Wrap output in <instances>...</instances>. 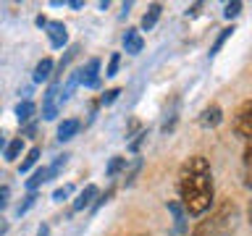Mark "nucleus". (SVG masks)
<instances>
[{"mask_svg":"<svg viewBox=\"0 0 252 236\" xmlns=\"http://www.w3.org/2000/svg\"><path fill=\"white\" fill-rule=\"evenodd\" d=\"M179 194L187 215H202L213 202V176L210 163L202 155H192L179 171Z\"/></svg>","mask_w":252,"mask_h":236,"instance_id":"f257e3e1","label":"nucleus"},{"mask_svg":"<svg viewBox=\"0 0 252 236\" xmlns=\"http://www.w3.org/2000/svg\"><path fill=\"white\" fill-rule=\"evenodd\" d=\"M234 220H236V205L231 200H226V202H220L205 220L197 223L192 236H223L234 228Z\"/></svg>","mask_w":252,"mask_h":236,"instance_id":"f03ea898","label":"nucleus"},{"mask_svg":"<svg viewBox=\"0 0 252 236\" xmlns=\"http://www.w3.org/2000/svg\"><path fill=\"white\" fill-rule=\"evenodd\" d=\"M61 102H63L61 87H58V82H53L45 89V94H42V118H45V121H55V118H58Z\"/></svg>","mask_w":252,"mask_h":236,"instance_id":"7ed1b4c3","label":"nucleus"},{"mask_svg":"<svg viewBox=\"0 0 252 236\" xmlns=\"http://www.w3.org/2000/svg\"><path fill=\"white\" fill-rule=\"evenodd\" d=\"M234 131H236V137L252 142V100H247L239 110H236V116H234Z\"/></svg>","mask_w":252,"mask_h":236,"instance_id":"20e7f679","label":"nucleus"},{"mask_svg":"<svg viewBox=\"0 0 252 236\" xmlns=\"http://www.w3.org/2000/svg\"><path fill=\"white\" fill-rule=\"evenodd\" d=\"M79 84L90 87V89H97L100 87V60L97 58H92L82 71H79Z\"/></svg>","mask_w":252,"mask_h":236,"instance_id":"39448f33","label":"nucleus"},{"mask_svg":"<svg viewBox=\"0 0 252 236\" xmlns=\"http://www.w3.org/2000/svg\"><path fill=\"white\" fill-rule=\"evenodd\" d=\"M47 39H50V45L55 47V50H61V47L68 42L66 24H63V21H50V24H47Z\"/></svg>","mask_w":252,"mask_h":236,"instance_id":"423d86ee","label":"nucleus"},{"mask_svg":"<svg viewBox=\"0 0 252 236\" xmlns=\"http://www.w3.org/2000/svg\"><path fill=\"white\" fill-rule=\"evenodd\" d=\"M97 194H100V192H97V186H94V184H87V186L82 189V192H79V197L74 200V205H71V210L79 212V210L90 207L92 200H97Z\"/></svg>","mask_w":252,"mask_h":236,"instance_id":"0eeeda50","label":"nucleus"},{"mask_svg":"<svg viewBox=\"0 0 252 236\" xmlns=\"http://www.w3.org/2000/svg\"><path fill=\"white\" fill-rule=\"evenodd\" d=\"M124 47H126V53L137 55V53H142V47H145V39H142V34H139L137 29H126V34H124Z\"/></svg>","mask_w":252,"mask_h":236,"instance_id":"6e6552de","label":"nucleus"},{"mask_svg":"<svg viewBox=\"0 0 252 236\" xmlns=\"http://www.w3.org/2000/svg\"><path fill=\"white\" fill-rule=\"evenodd\" d=\"M220 121H223V110H220L218 105L205 108L202 116H200V126H205V129H213V126H218Z\"/></svg>","mask_w":252,"mask_h":236,"instance_id":"1a4fd4ad","label":"nucleus"},{"mask_svg":"<svg viewBox=\"0 0 252 236\" xmlns=\"http://www.w3.org/2000/svg\"><path fill=\"white\" fill-rule=\"evenodd\" d=\"M79 129H82V123L76 121V118H66L61 126H58V142H68V139H74Z\"/></svg>","mask_w":252,"mask_h":236,"instance_id":"9d476101","label":"nucleus"},{"mask_svg":"<svg viewBox=\"0 0 252 236\" xmlns=\"http://www.w3.org/2000/svg\"><path fill=\"white\" fill-rule=\"evenodd\" d=\"M34 113H37V105L32 100H21L19 105H16V121L19 123H29L32 118H34Z\"/></svg>","mask_w":252,"mask_h":236,"instance_id":"9b49d317","label":"nucleus"},{"mask_svg":"<svg viewBox=\"0 0 252 236\" xmlns=\"http://www.w3.org/2000/svg\"><path fill=\"white\" fill-rule=\"evenodd\" d=\"M168 210L173 212V220H176V231L184 234V231H187V210H184V205L168 202Z\"/></svg>","mask_w":252,"mask_h":236,"instance_id":"f8f14e48","label":"nucleus"},{"mask_svg":"<svg viewBox=\"0 0 252 236\" xmlns=\"http://www.w3.org/2000/svg\"><path fill=\"white\" fill-rule=\"evenodd\" d=\"M50 74H53V58H42V60L34 66V82L42 84V82H47V79H50Z\"/></svg>","mask_w":252,"mask_h":236,"instance_id":"ddd939ff","label":"nucleus"},{"mask_svg":"<svg viewBox=\"0 0 252 236\" xmlns=\"http://www.w3.org/2000/svg\"><path fill=\"white\" fill-rule=\"evenodd\" d=\"M160 11H163L160 3H153V5H150V8H147V13L142 16V29H145V31L153 29L155 24H158V19H160Z\"/></svg>","mask_w":252,"mask_h":236,"instance_id":"4468645a","label":"nucleus"},{"mask_svg":"<svg viewBox=\"0 0 252 236\" xmlns=\"http://www.w3.org/2000/svg\"><path fill=\"white\" fill-rule=\"evenodd\" d=\"M45 181H50V173H47V168H37L34 173H32V178L27 181V189L29 192H34L37 186H42Z\"/></svg>","mask_w":252,"mask_h":236,"instance_id":"2eb2a0df","label":"nucleus"},{"mask_svg":"<svg viewBox=\"0 0 252 236\" xmlns=\"http://www.w3.org/2000/svg\"><path fill=\"white\" fill-rule=\"evenodd\" d=\"M21 147H24V142H21V137L19 139H13V142H8V147H5V152H3V157L8 163H13L16 157L21 155Z\"/></svg>","mask_w":252,"mask_h":236,"instance_id":"dca6fc26","label":"nucleus"},{"mask_svg":"<svg viewBox=\"0 0 252 236\" xmlns=\"http://www.w3.org/2000/svg\"><path fill=\"white\" fill-rule=\"evenodd\" d=\"M37 160H39V147H32L29 152H27V157H24V160H21L19 171H21V173H27V171H29V168H32V165H34Z\"/></svg>","mask_w":252,"mask_h":236,"instance_id":"f3484780","label":"nucleus"},{"mask_svg":"<svg viewBox=\"0 0 252 236\" xmlns=\"http://www.w3.org/2000/svg\"><path fill=\"white\" fill-rule=\"evenodd\" d=\"M126 168V157H121V155H116V157H110V163H108V168H105V173L108 176H116V173H121Z\"/></svg>","mask_w":252,"mask_h":236,"instance_id":"a211bd4d","label":"nucleus"},{"mask_svg":"<svg viewBox=\"0 0 252 236\" xmlns=\"http://www.w3.org/2000/svg\"><path fill=\"white\" fill-rule=\"evenodd\" d=\"M66 163H68V155H58V157H55L53 165H47V173H50V178L58 176V173H61L63 168H66Z\"/></svg>","mask_w":252,"mask_h":236,"instance_id":"6ab92c4d","label":"nucleus"},{"mask_svg":"<svg viewBox=\"0 0 252 236\" xmlns=\"http://www.w3.org/2000/svg\"><path fill=\"white\" fill-rule=\"evenodd\" d=\"M244 168H247V173H244V186L252 189V147H247V152H244Z\"/></svg>","mask_w":252,"mask_h":236,"instance_id":"aec40b11","label":"nucleus"},{"mask_svg":"<svg viewBox=\"0 0 252 236\" xmlns=\"http://www.w3.org/2000/svg\"><path fill=\"white\" fill-rule=\"evenodd\" d=\"M231 34H234V27H226V29H220V34H218V39H216V45L210 47V55H216V53L220 50V47H223V42H226V39L231 37Z\"/></svg>","mask_w":252,"mask_h":236,"instance_id":"412c9836","label":"nucleus"},{"mask_svg":"<svg viewBox=\"0 0 252 236\" xmlns=\"http://www.w3.org/2000/svg\"><path fill=\"white\" fill-rule=\"evenodd\" d=\"M71 194H74V186H71V184H63V186H58V189L53 192V200H55V202H63V200H68Z\"/></svg>","mask_w":252,"mask_h":236,"instance_id":"4be33fe9","label":"nucleus"},{"mask_svg":"<svg viewBox=\"0 0 252 236\" xmlns=\"http://www.w3.org/2000/svg\"><path fill=\"white\" fill-rule=\"evenodd\" d=\"M37 202V197H34V192H29L27 197H24V202L19 205V207H16V215H24V212H27L29 207H32V205H34Z\"/></svg>","mask_w":252,"mask_h":236,"instance_id":"5701e85b","label":"nucleus"},{"mask_svg":"<svg viewBox=\"0 0 252 236\" xmlns=\"http://www.w3.org/2000/svg\"><path fill=\"white\" fill-rule=\"evenodd\" d=\"M239 13H242V3H239V0H234V3H226V11H223L226 19H236Z\"/></svg>","mask_w":252,"mask_h":236,"instance_id":"b1692460","label":"nucleus"},{"mask_svg":"<svg viewBox=\"0 0 252 236\" xmlns=\"http://www.w3.org/2000/svg\"><path fill=\"white\" fill-rule=\"evenodd\" d=\"M118 63H121V55H118V53H113V55H110V60H108L105 76H116V71H118Z\"/></svg>","mask_w":252,"mask_h":236,"instance_id":"393cba45","label":"nucleus"},{"mask_svg":"<svg viewBox=\"0 0 252 236\" xmlns=\"http://www.w3.org/2000/svg\"><path fill=\"white\" fill-rule=\"evenodd\" d=\"M8 202H11V186H0V212L8 207Z\"/></svg>","mask_w":252,"mask_h":236,"instance_id":"a878e982","label":"nucleus"},{"mask_svg":"<svg viewBox=\"0 0 252 236\" xmlns=\"http://www.w3.org/2000/svg\"><path fill=\"white\" fill-rule=\"evenodd\" d=\"M118 94H121V89H108L105 94H102V105H110V102H116V97H118Z\"/></svg>","mask_w":252,"mask_h":236,"instance_id":"bb28decb","label":"nucleus"},{"mask_svg":"<svg viewBox=\"0 0 252 236\" xmlns=\"http://www.w3.org/2000/svg\"><path fill=\"white\" fill-rule=\"evenodd\" d=\"M200 8H202V3H194V5L187 11V16H197V13H200Z\"/></svg>","mask_w":252,"mask_h":236,"instance_id":"cd10ccee","label":"nucleus"},{"mask_svg":"<svg viewBox=\"0 0 252 236\" xmlns=\"http://www.w3.org/2000/svg\"><path fill=\"white\" fill-rule=\"evenodd\" d=\"M47 234H50V226L42 223V226H39V231H37V236H47Z\"/></svg>","mask_w":252,"mask_h":236,"instance_id":"c85d7f7f","label":"nucleus"},{"mask_svg":"<svg viewBox=\"0 0 252 236\" xmlns=\"http://www.w3.org/2000/svg\"><path fill=\"white\" fill-rule=\"evenodd\" d=\"M5 231H8V223H5V220H3V218H0V236H3Z\"/></svg>","mask_w":252,"mask_h":236,"instance_id":"c756f323","label":"nucleus"},{"mask_svg":"<svg viewBox=\"0 0 252 236\" xmlns=\"http://www.w3.org/2000/svg\"><path fill=\"white\" fill-rule=\"evenodd\" d=\"M68 5H71V8H82L84 3H82V0H68Z\"/></svg>","mask_w":252,"mask_h":236,"instance_id":"7c9ffc66","label":"nucleus"},{"mask_svg":"<svg viewBox=\"0 0 252 236\" xmlns=\"http://www.w3.org/2000/svg\"><path fill=\"white\" fill-rule=\"evenodd\" d=\"M247 218H250V223H252V200H250V207H247Z\"/></svg>","mask_w":252,"mask_h":236,"instance_id":"2f4dec72","label":"nucleus"},{"mask_svg":"<svg viewBox=\"0 0 252 236\" xmlns=\"http://www.w3.org/2000/svg\"><path fill=\"white\" fill-rule=\"evenodd\" d=\"M3 147H8V145H5V142H3V137H0V149H3ZM3 152H5V149H3Z\"/></svg>","mask_w":252,"mask_h":236,"instance_id":"473e14b6","label":"nucleus"},{"mask_svg":"<svg viewBox=\"0 0 252 236\" xmlns=\"http://www.w3.org/2000/svg\"><path fill=\"white\" fill-rule=\"evenodd\" d=\"M0 137H3V131H0Z\"/></svg>","mask_w":252,"mask_h":236,"instance_id":"72a5a7b5","label":"nucleus"}]
</instances>
